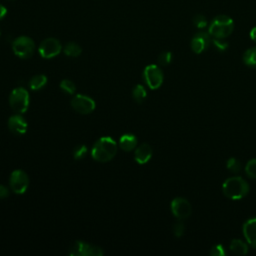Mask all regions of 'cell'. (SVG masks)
I'll return each instance as SVG.
<instances>
[{
    "label": "cell",
    "instance_id": "obj_1",
    "mask_svg": "<svg viewBox=\"0 0 256 256\" xmlns=\"http://www.w3.org/2000/svg\"><path fill=\"white\" fill-rule=\"evenodd\" d=\"M116 141L109 136H105L99 138L94 143L91 150V156L98 162H108L116 155Z\"/></svg>",
    "mask_w": 256,
    "mask_h": 256
},
{
    "label": "cell",
    "instance_id": "obj_2",
    "mask_svg": "<svg viewBox=\"0 0 256 256\" xmlns=\"http://www.w3.org/2000/svg\"><path fill=\"white\" fill-rule=\"evenodd\" d=\"M222 192L231 200H240L248 194L249 185L242 177L233 176L223 182Z\"/></svg>",
    "mask_w": 256,
    "mask_h": 256
},
{
    "label": "cell",
    "instance_id": "obj_3",
    "mask_svg": "<svg viewBox=\"0 0 256 256\" xmlns=\"http://www.w3.org/2000/svg\"><path fill=\"white\" fill-rule=\"evenodd\" d=\"M234 29L233 20L227 15H218L210 23L208 33L213 38H226Z\"/></svg>",
    "mask_w": 256,
    "mask_h": 256
},
{
    "label": "cell",
    "instance_id": "obj_4",
    "mask_svg": "<svg viewBox=\"0 0 256 256\" xmlns=\"http://www.w3.org/2000/svg\"><path fill=\"white\" fill-rule=\"evenodd\" d=\"M29 93L23 87H18L12 90L9 96V104L12 110L16 113L23 114L29 107Z\"/></svg>",
    "mask_w": 256,
    "mask_h": 256
},
{
    "label": "cell",
    "instance_id": "obj_5",
    "mask_svg": "<svg viewBox=\"0 0 256 256\" xmlns=\"http://www.w3.org/2000/svg\"><path fill=\"white\" fill-rule=\"evenodd\" d=\"M12 50L17 57L28 59L35 51V43L28 36H19L12 42Z\"/></svg>",
    "mask_w": 256,
    "mask_h": 256
},
{
    "label": "cell",
    "instance_id": "obj_6",
    "mask_svg": "<svg viewBox=\"0 0 256 256\" xmlns=\"http://www.w3.org/2000/svg\"><path fill=\"white\" fill-rule=\"evenodd\" d=\"M143 79L148 86V88L155 90L158 89L163 83V73L159 66L155 64H151L145 67L143 71Z\"/></svg>",
    "mask_w": 256,
    "mask_h": 256
},
{
    "label": "cell",
    "instance_id": "obj_7",
    "mask_svg": "<svg viewBox=\"0 0 256 256\" xmlns=\"http://www.w3.org/2000/svg\"><path fill=\"white\" fill-rule=\"evenodd\" d=\"M69 254L72 256H102L104 252L98 246L83 241H76L71 246Z\"/></svg>",
    "mask_w": 256,
    "mask_h": 256
},
{
    "label": "cell",
    "instance_id": "obj_8",
    "mask_svg": "<svg viewBox=\"0 0 256 256\" xmlns=\"http://www.w3.org/2000/svg\"><path fill=\"white\" fill-rule=\"evenodd\" d=\"M61 50L62 46L60 41L52 37L44 39L38 47V52L40 56L45 59H50L57 56L61 52Z\"/></svg>",
    "mask_w": 256,
    "mask_h": 256
},
{
    "label": "cell",
    "instance_id": "obj_9",
    "mask_svg": "<svg viewBox=\"0 0 256 256\" xmlns=\"http://www.w3.org/2000/svg\"><path fill=\"white\" fill-rule=\"evenodd\" d=\"M9 184L14 193L23 194L29 186V178L24 171L14 170L10 175Z\"/></svg>",
    "mask_w": 256,
    "mask_h": 256
},
{
    "label": "cell",
    "instance_id": "obj_10",
    "mask_svg": "<svg viewBox=\"0 0 256 256\" xmlns=\"http://www.w3.org/2000/svg\"><path fill=\"white\" fill-rule=\"evenodd\" d=\"M71 106L80 114H89L95 110L96 103L92 98L86 95L77 94L72 98Z\"/></svg>",
    "mask_w": 256,
    "mask_h": 256
},
{
    "label": "cell",
    "instance_id": "obj_11",
    "mask_svg": "<svg viewBox=\"0 0 256 256\" xmlns=\"http://www.w3.org/2000/svg\"><path fill=\"white\" fill-rule=\"evenodd\" d=\"M171 212L176 218L183 220L190 216L192 207L187 199L183 197H176L171 202Z\"/></svg>",
    "mask_w": 256,
    "mask_h": 256
},
{
    "label": "cell",
    "instance_id": "obj_12",
    "mask_svg": "<svg viewBox=\"0 0 256 256\" xmlns=\"http://www.w3.org/2000/svg\"><path fill=\"white\" fill-rule=\"evenodd\" d=\"M211 35L207 32H198L194 35V37L191 40V49L196 53L200 54L203 51H205L210 43L212 42V39L210 37Z\"/></svg>",
    "mask_w": 256,
    "mask_h": 256
},
{
    "label": "cell",
    "instance_id": "obj_13",
    "mask_svg": "<svg viewBox=\"0 0 256 256\" xmlns=\"http://www.w3.org/2000/svg\"><path fill=\"white\" fill-rule=\"evenodd\" d=\"M8 128L12 133L22 135L27 131V122L21 114L17 113L8 119Z\"/></svg>",
    "mask_w": 256,
    "mask_h": 256
},
{
    "label": "cell",
    "instance_id": "obj_14",
    "mask_svg": "<svg viewBox=\"0 0 256 256\" xmlns=\"http://www.w3.org/2000/svg\"><path fill=\"white\" fill-rule=\"evenodd\" d=\"M243 235L247 243L256 249V217H252L243 224Z\"/></svg>",
    "mask_w": 256,
    "mask_h": 256
},
{
    "label": "cell",
    "instance_id": "obj_15",
    "mask_svg": "<svg viewBox=\"0 0 256 256\" xmlns=\"http://www.w3.org/2000/svg\"><path fill=\"white\" fill-rule=\"evenodd\" d=\"M152 148L149 144L143 143L138 146L134 152V159L138 164H146L152 157Z\"/></svg>",
    "mask_w": 256,
    "mask_h": 256
},
{
    "label": "cell",
    "instance_id": "obj_16",
    "mask_svg": "<svg viewBox=\"0 0 256 256\" xmlns=\"http://www.w3.org/2000/svg\"><path fill=\"white\" fill-rule=\"evenodd\" d=\"M119 146L122 150L129 152L133 150L137 146V138L135 135L126 133L123 134L119 139Z\"/></svg>",
    "mask_w": 256,
    "mask_h": 256
},
{
    "label": "cell",
    "instance_id": "obj_17",
    "mask_svg": "<svg viewBox=\"0 0 256 256\" xmlns=\"http://www.w3.org/2000/svg\"><path fill=\"white\" fill-rule=\"evenodd\" d=\"M230 250L236 255H246L248 253V245L240 239H233L229 246Z\"/></svg>",
    "mask_w": 256,
    "mask_h": 256
},
{
    "label": "cell",
    "instance_id": "obj_18",
    "mask_svg": "<svg viewBox=\"0 0 256 256\" xmlns=\"http://www.w3.org/2000/svg\"><path fill=\"white\" fill-rule=\"evenodd\" d=\"M47 83V77L43 74H38L33 76L29 81V87L32 90H40Z\"/></svg>",
    "mask_w": 256,
    "mask_h": 256
},
{
    "label": "cell",
    "instance_id": "obj_19",
    "mask_svg": "<svg viewBox=\"0 0 256 256\" xmlns=\"http://www.w3.org/2000/svg\"><path fill=\"white\" fill-rule=\"evenodd\" d=\"M243 62L249 67L256 68V47H252L244 52Z\"/></svg>",
    "mask_w": 256,
    "mask_h": 256
},
{
    "label": "cell",
    "instance_id": "obj_20",
    "mask_svg": "<svg viewBox=\"0 0 256 256\" xmlns=\"http://www.w3.org/2000/svg\"><path fill=\"white\" fill-rule=\"evenodd\" d=\"M63 51L66 56L78 57L82 52V48L75 42H69L64 46Z\"/></svg>",
    "mask_w": 256,
    "mask_h": 256
},
{
    "label": "cell",
    "instance_id": "obj_21",
    "mask_svg": "<svg viewBox=\"0 0 256 256\" xmlns=\"http://www.w3.org/2000/svg\"><path fill=\"white\" fill-rule=\"evenodd\" d=\"M146 96H147V92H146V89L144 88L143 85L141 84H137L133 90H132V97L133 99L137 102V103H142L145 99H146Z\"/></svg>",
    "mask_w": 256,
    "mask_h": 256
},
{
    "label": "cell",
    "instance_id": "obj_22",
    "mask_svg": "<svg viewBox=\"0 0 256 256\" xmlns=\"http://www.w3.org/2000/svg\"><path fill=\"white\" fill-rule=\"evenodd\" d=\"M60 88L67 94H74L76 91V86L74 84V82H72L71 80L68 79H64L60 82Z\"/></svg>",
    "mask_w": 256,
    "mask_h": 256
},
{
    "label": "cell",
    "instance_id": "obj_23",
    "mask_svg": "<svg viewBox=\"0 0 256 256\" xmlns=\"http://www.w3.org/2000/svg\"><path fill=\"white\" fill-rule=\"evenodd\" d=\"M226 167L230 172L235 173V174H237L241 171V163L236 158L228 159V161L226 163Z\"/></svg>",
    "mask_w": 256,
    "mask_h": 256
},
{
    "label": "cell",
    "instance_id": "obj_24",
    "mask_svg": "<svg viewBox=\"0 0 256 256\" xmlns=\"http://www.w3.org/2000/svg\"><path fill=\"white\" fill-rule=\"evenodd\" d=\"M245 172L250 178L256 179V159L255 158L247 162L245 166Z\"/></svg>",
    "mask_w": 256,
    "mask_h": 256
},
{
    "label": "cell",
    "instance_id": "obj_25",
    "mask_svg": "<svg viewBox=\"0 0 256 256\" xmlns=\"http://www.w3.org/2000/svg\"><path fill=\"white\" fill-rule=\"evenodd\" d=\"M212 44L218 50L219 52H224L228 48V42L224 40V38H213L212 39Z\"/></svg>",
    "mask_w": 256,
    "mask_h": 256
},
{
    "label": "cell",
    "instance_id": "obj_26",
    "mask_svg": "<svg viewBox=\"0 0 256 256\" xmlns=\"http://www.w3.org/2000/svg\"><path fill=\"white\" fill-rule=\"evenodd\" d=\"M158 63L162 66L169 65L172 61V53L169 51H164L158 56Z\"/></svg>",
    "mask_w": 256,
    "mask_h": 256
},
{
    "label": "cell",
    "instance_id": "obj_27",
    "mask_svg": "<svg viewBox=\"0 0 256 256\" xmlns=\"http://www.w3.org/2000/svg\"><path fill=\"white\" fill-rule=\"evenodd\" d=\"M87 152H88V150H87V147L85 145H79L74 149L73 157L76 160H81L82 158H84L86 156Z\"/></svg>",
    "mask_w": 256,
    "mask_h": 256
},
{
    "label": "cell",
    "instance_id": "obj_28",
    "mask_svg": "<svg viewBox=\"0 0 256 256\" xmlns=\"http://www.w3.org/2000/svg\"><path fill=\"white\" fill-rule=\"evenodd\" d=\"M193 24L199 28V29H203L207 26V19L205 18V16L201 15V14H197L194 16L193 18Z\"/></svg>",
    "mask_w": 256,
    "mask_h": 256
},
{
    "label": "cell",
    "instance_id": "obj_29",
    "mask_svg": "<svg viewBox=\"0 0 256 256\" xmlns=\"http://www.w3.org/2000/svg\"><path fill=\"white\" fill-rule=\"evenodd\" d=\"M209 254L211 256H225L226 255V251H225L224 247L221 244H216V245H214L211 248Z\"/></svg>",
    "mask_w": 256,
    "mask_h": 256
},
{
    "label": "cell",
    "instance_id": "obj_30",
    "mask_svg": "<svg viewBox=\"0 0 256 256\" xmlns=\"http://www.w3.org/2000/svg\"><path fill=\"white\" fill-rule=\"evenodd\" d=\"M173 234L176 236V237H181L183 234H184V231H185V227L183 225L182 222H177L173 225Z\"/></svg>",
    "mask_w": 256,
    "mask_h": 256
},
{
    "label": "cell",
    "instance_id": "obj_31",
    "mask_svg": "<svg viewBox=\"0 0 256 256\" xmlns=\"http://www.w3.org/2000/svg\"><path fill=\"white\" fill-rule=\"evenodd\" d=\"M9 196V190L6 186L3 185H0V198L3 199V198H7Z\"/></svg>",
    "mask_w": 256,
    "mask_h": 256
},
{
    "label": "cell",
    "instance_id": "obj_32",
    "mask_svg": "<svg viewBox=\"0 0 256 256\" xmlns=\"http://www.w3.org/2000/svg\"><path fill=\"white\" fill-rule=\"evenodd\" d=\"M7 14V9L3 5L0 4V20H2Z\"/></svg>",
    "mask_w": 256,
    "mask_h": 256
},
{
    "label": "cell",
    "instance_id": "obj_33",
    "mask_svg": "<svg viewBox=\"0 0 256 256\" xmlns=\"http://www.w3.org/2000/svg\"><path fill=\"white\" fill-rule=\"evenodd\" d=\"M250 37H251V39H252L254 42H256V27H254V28L251 29V31H250Z\"/></svg>",
    "mask_w": 256,
    "mask_h": 256
}]
</instances>
